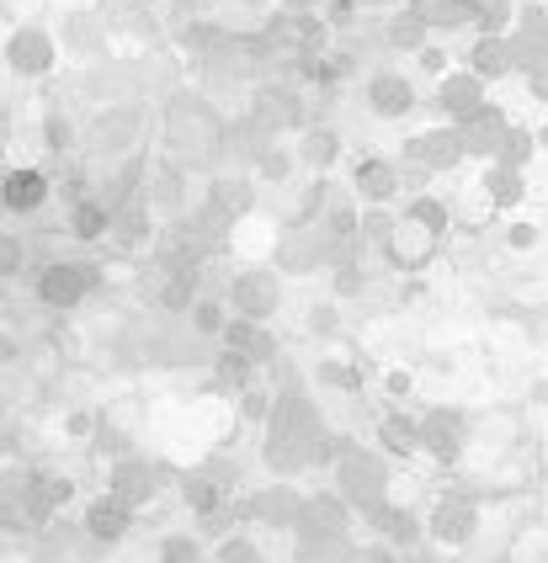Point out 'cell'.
<instances>
[{
  "label": "cell",
  "instance_id": "6da1fadb",
  "mask_svg": "<svg viewBox=\"0 0 548 563\" xmlns=\"http://www.w3.org/2000/svg\"><path fill=\"white\" fill-rule=\"evenodd\" d=\"M165 139H171L176 159H213L219 144H224V123H219L202 101L176 96V101H171V118H165Z\"/></svg>",
  "mask_w": 548,
  "mask_h": 563
},
{
  "label": "cell",
  "instance_id": "7a4b0ae2",
  "mask_svg": "<svg viewBox=\"0 0 548 563\" xmlns=\"http://www.w3.org/2000/svg\"><path fill=\"white\" fill-rule=\"evenodd\" d=\"M388 489H394V473H388L379 452H362V446H341L336 452V495L347 505L379 510L388 500Z\"/></svg>",
  "mask_w": 548,
  "mask_h": 563
},
{
  "label": "cell",
  "instance_id": "3957f363",
  "mask_svg": "<svg viewBox=\"0 0 548 563\" xmlns=\"http://www.w3.org/2000/svg\"><path fill=\"white\" fill-rule=\"evenodd\" d=\"M97 287H101L97 261H48L37 272V303L54 313H69V309H80Z\"/></svg>",
  "mask_w": 548,
  "mask_h": 563
},
{
  "label": "cell",
  "instance_id": "277c9868",
  "mask_svg": "<svg viewBox=\"0 0 548 563\" xmlns=\"http://www.w3.org/2000/svg\"><path fill=\"white\" fill-rule=\"evenodd\" d=\"M219 298H224L229 319H256V324H266V319H277V309H283V277L266 272V266H251V272H234Z\"/></svg>",
  "mask_w": 548,
  "mask_h": 563
},
{
  "label": "cell",
  "instance_id": "5b68a950",
  "mask_svg": "<svg viewBox=\"0 0 548 563\" xmlns=\"http://www.w3.org/2000/svg\"><path fill=\"white\" fill-rule=\"evenodd\" d=\"M161 489H165V473L155 468L150 457H118V463L107 468V495H112V500H123L133 516L155 500Z\"/></svg>",
  "mask_w": 548,
  "mask_h": 563
},
{
  "label": "cell",
  "instance_id": "8992f818",
  "mask_svg": "<svg viewBox=\"0 0 548 563\" xmlns=\"http://www.w3.org/2000/svg\"><path fill=\"white\" fill-rule=\"evenodd\" d=\"M469 441V420L458 409H426L416 420V452H431L437 463H458Z\"/></svg>",
  "mask_w": 548,
  "mask_h": 563
},
{
  "label": "cell",
  "instance_id": "52a82bcc",
  "mask_svg": "<svg viewBox=\"0 0 548 563\" xmlns=\"http://www.w3.org/2000/svg\"><path fill=\"white\" fill-rule=\"evenodd\" d=\"M357 208H388L405 191V165H394L384 155H362V165L352 170Z\"/></svg>",
  "mask_w": 548,
  "mask_h": 563
},
{
  "label": "cell",
  "instance_id": "ba28073f",
  "mask_svg": "<svg viewBox=\"0 0 548 563\" xmlns=\"http://www.w3.org/2000/svg\"><path fill=\"white\" fill-rule=\"evenodd\" d=\"M463 139H458V128L442 123L431 128V133H416L410 144H405V165H420L426 176H442V170H452V165H463Z\"/></svg>",
  "mask_w": 548,
  "mask_h": 563
},
{
  "label": "cell",
  "instance_id": "9c48e42d",
  "mask_svg": "<svg viewBox=\"0 0 548 563\" xmlns=\"http://www.w3.org/2000/svg\"><path fill=\"white\" fill-rule=\"evenodd\" d=\"M48 197H54V187H48V176H43L37 165H22V170H6V176H0V208H6L11 219L43 213Z\"/></svg>",
  "mask_w": 548,
  "mask_h": 563
},
{
  "label": "cell",
  "instance_id": "30bf717a",
  "mask_svg": "<svg viewBox=\"0 0 548 563\" xmlns=\"http://www.w3.org/2000/svg\"><path fill=\"white\" fill-rule=\"evenodd\" d=\"M474 532H480V505L469 500V495H442L437 510H431L426 537H431V542H442V548H463Z\"/></svg>",
  "mask_w": 548,
  "mask_h": 563
},
{
  "label": "cell",
  "instance_id": "8fae6325",
  "mask_svg": "<svg viewBox=\"0 0 548 563\" xmlns=\"http://www.w3.org/2000/svg\"><path fill=\"white\" fill-rule=\"evenodd\" d=\"M139 107H107L97 112V123H91V144H97V155L107 159H123L139 144Z\"/></svg>",
  "mask_w": 548,
  "mask_h": 563
},
{
  "label": "cell",
  "instance_id": "7c38bea8",
  "mask_svg": "<svg viewBox=\"0 0 548 563\" xmlns=\"http://www.w3.org/2000/svg\"><path fill=\"white\" fill-rule=\"evenodd\" d=\"M219 341H224V351L245 356L251 367H266V362H277V335H272L266 324H256V319H224Z\"/></svg>",
  "mask_w": 548,
  "mask_h": 563
},
{
  "label": "cell",
  "instance_id": "4fadbf2b",
  "mask_svg": "<svg viewBox=\"0 0 548 563\" xmlns=\"http://www.w3.org/2000/svg\"><path fill=\"white\" fill-rule=\"evenodd\" d=\"M133 532V510L123 500H112V495H97V500L86 505V537L91 542H123Z\"/></svg>",
  "mask_w": 548,
  "mask_h": 563
},
{
  "label": "cell",
  "instance_id": "5bb4252c",
  "mask_svg": "<svg viewBox=\"0 0 548 563\" xmlns=\"http://www.w3.org/2000/svg\"><path fill=\"white\" fill-rule=\"evenodd\" d=\"M410 107H416V91H410L405 75H388L384 69V75L368 80V112H373V118H405Z\"/></svg>",
  "mask_w": 548,
  "mask_h": 563
},
{
  "label": "cell",
  "instance_id": "9a60e30c",
  "mask_svg": "<svg viewBox=\"0 0 548 563\" xmlns=\"http://www.w3.org/2000/svg\"><path fill=\"white\" fill-rule=\"evenodd\" d=\"M298 505H304L298 489L272 484V489H261L256 500H251V516H256L261 527H283V532H293V527H298Z\"/></svg>",
  "mask_w": 548,
  "mask_h": 563
},
{
  "label": "cell",
  "instance_id": "2e32d148",
  "mask_svg": "<svg viewBox=\"0 0 548 563\" xmlns=\"http://www.w3.org/2000/svg\"><path fill=\"white\" fill-rule=\"evenodd\" d=\"M325 261V234H288V240H277V277H304V272H315Z\"/></svg>",
  "mask_w": 548,
  "mask_h": 563
},
{
  "label": "cell",
  "instance_id": "e0dca14e",
  "mask_svg": "<svg viewBox=\"0 0 548 563\" xmlns=\"http://www.w3.org/2000/svg\"><path fill=\"white\" fill-rule=\"evenodd\" d=\"M442 112H448L452 128H463L474 112H484V91L474 75H448L442 80Z\"/></svg>",
  "mask_w": 548,
  "mask_h": 563
},
{
  "label": "cell",
  "instance_id": "ac0fdd59",
  "mask_svg": "<svg viewBox=\"0 0 548 563\" xmlns=\"http://www.w3.org/2000/svg\"><path fill=\"white\" fill-rule=\"evenodd\" d=\"M197 292H202V266H171V277H165L161 292H155V303H161L165 313H187Z\"/></svg>",
  "mask_w": 548,
  "mask_h": 563
},
{
  "label": "cell",
  "instance_id": "d6986e66",
  "mask_svg": "<svg viewBox=\"0 0 548 563\" xmlns=\"http://www.w3.org/2000/svg\"><path fill=\"white\" fill-rule=\"evenodd\" d=\"M48 64H54V43H48L43 32L11 37V69H17V75H43Z\"/></svg>",
  "mask_w": 548,
  "mask_h": 563
},
{
  "label": "cell",
  "instance_id": "ffe728a7",
  "mask_svg": "<svg viewBox=\"0 0 548 563\" xmlns=\"http://www.w3.org/2000/svg\"><path fill=\"white\" fill-rule=\"evenodd\" d=\"M101 234H107V208H101L91 191H86V197H75V202H69V240L97 245Z\"/></svg>",
  "mask_w": 548,
  "mask_h": 563
},
{
  "label": "cell",
  "instance_id": "44dd1931",
  "mask_svg": "<svg viewBox=\"0 0 548 563\" xmlns=\"http://www.w3.org/2000/svg\"><path fill=\"white\" fill-rule=\"evenodd\" d=\"M37 394H43V388H37V377H33V367H28V362H0V405H33Z\"/></svg>",
  "mask_w": 548,
  "mask_h": 563
},
{
  "label": "cell",
  "instance_id": "7402d4cb",
  "mask_svg": "<svg viewBox=\"0 0 548 563\" xmlns=\"http://www.w3.org/2000/svg\"><path fill=\"white\" fill-rule=\"evenodd\" d=\"M298 159H304L309 170H320V176H325V170L341 159V133H336V128H309V133H304V150H298Z\"/></svg>",
  "mask_w": 548,
  "mask_h": 563
},
{
  "label": "cell",
  "instance_id": "603a6c76",
  "mask_svg": "<svg viewBox=\"0 0 548 563\" xmlns=\"http://www.w3.org/2000/svg\"><path fill=\"white\" fill-rule=\"evenodd\" d=\"M182 319H193V335H208V341H219V330H224L229 309H224V298H219V292H197L193 309L182 313Z\"/></svg>",
  "mask_w": 548,
  "mask_h": 563
},
{
  "label": "cell",
  "instance_id": "cb8c5ba5",
  "mask_svg": "<svg viewBox=\"0 0 548 563\" xmlns=\"http://www.w3.org/2000/svg\"><path fill=\"white\" fill-rule=\"evenodd\" d=\"M187 505H193V516H219L229 505V495H224V484L213 478V473H197V478H187Z\"/></svg>",
  "mask_w": 548,
  "mask_h": 563
},
{
  "label": "cell",
  "instance_id": "d4e9b609",
  "mask_svg": "<svg viewBox=\"0 0 548 563\" xmlns=\"http://www.w3.org/2000/svg\"><path fill=\"white\" fill-rule=\"evenodd\" d=\"M484 191H490L495 208H512V202H522V191H527V176L512 170V165H490L484 170Z\"/></svg>",
  "mask_w": 548,
  "mask_h": 563
},
{
  "label": "cell",
  "instance_id": "484cf974",
  "mask_svg": "<svg viewBox=\"0 0 548 563\" xmlns=\"http://www.w3.org/2000/svg\"><path fill=\"white\" fill-rule=\"evenodd\" d=\"M315 383L336 388V394H362V367L347 362V356H325L320 367H315Z\"/></svg>",
  "mask_w": 548,
  "mask_h": 563
},
{
  "label": "cell",
  "instance_id": "4316f807",
  "mask_svg": "<svg viewBox=\"0 0 548 563\" xmlns=\"http://www.w3.org/2000/svg\"><path fill=\"white\" fill-rule=\"evenodd\" d=\"M379 441H384V452H416V420H405V409H384Z\"/></svg>",
  "mask_w": 548,
  "mask_h": 563
},
{
  "label": "cell",
  "instance_id": "83f0119b",
  "mask_svg": "<svg viewBox=\"0 0 548 563\" xmlns=\"http://www.w3.org/2000/svg\"><path fill=\"white\" fill-rule=\"evenodd\" d=\"M512 69V48L501 37H484L474 48V80H490V75H506Z\"/></svg>",
  "mask_w": 548,
  "mask_h": 563
},
{
  "label": "cell",
  "instance_id": "f1b7e54d",
  "mask_svg": "<svg viewBox=\"0 0 548 563\" xmlns=\"http://www.w3.org/2000/svg\"><path fill=\"white\" fill-rule=\"evenodd\" d=\"M213 208H219V213H251V181L219 176V181H213Z\"/></svg>",
  "mask_w": 548,
  "mask_h": 563
},
{
  "label": "cell",
  "instance_id": "f546056e",
  "mask_svg": "<svg viewBox=\"0 0 548 563\" xmlns=\"http://www.w3.org/2000/svg\"><path fill=\"white\" fill-rule=\"evenodd\" d=\"M22 266H28V240H22V234H6V229H0V282L22 277Z\"/></svg>",
  "mask_w": 548,
  "mask_h": 563
},
{
  "label": "cell",
  "instance_id": "4dcf8cb0",
  "mask_svg": "<svg viewBox=\"0 0 548 563\" xmlns=\"http://www.w3.org/2000/svg\"><path fill=\"white\" fill-rule=\"evenodd\" d=\"M304 330L315 335V341H330V335H341V313H336V303H309V313H304Z\"/></svg>",
  "mask_w": 548,
  "mask_h": 563
},
{
  "label": "cell",
  "instance_id": "1f68e13d",
  "mask_svg": "<svg viewBox=\"0 0 548 563\" xmlns=\"http://www.w3.org/2000/svg\"><path fill=\"white\" fill-rule=\"evenodd\" d=\"M155 563H202V553H197V537H161Z\"/></svg>",
  "mask_w": 548,
  "mask_h": 563
},
{
  "label": "cell",
  "instance_id": "d6a6232c",
  "mask_svg": "<svg viewBox=\"0 0 548 563\" xmlns=\"http://www.w3.org/2000/svg\"><path fill=\"white\" fill-rule=\"evenodd\" d=\"M213 563H266V553H261L251 537H229L224 548H219V559Z\"/></svg>",
  "mask_w": 548,
  "mask_h": 563
},
{
  "label": "cell",
  "instance_id": "836d02e7",
  "mask_svg": "<svg viewBox=\"0 0 548 563\" xmlns=\"http://www.w3.org/2000/svg\"><path fill=\"white\" fill-rule=\"evenodd\" d=\"M388 43H394V48H420V43H426V22H420V16H394Z\"/></svg>",
  "mask_w": 548,
  "mask_h": 563
},
{
  "label": "cell",
  "instance_id": "e575fe53",
  "mask_svg": "<svg viewBox=\"0 0 548 563\" xmlns=\"http://www.w3.org/2000/svg\"><path fill=\"white\" fill-rule=\"evenodd\" d=\"M288 170H293V155H283V150H261L256 155L261 181H288Z\"/></svg>",
  "mask_w": 548,
  "mask_h": 563
},
{
  "label": "cell",
  "instance_id": "d590c367",
  "mask_svg": "<svg viewBox=\"0 0 548 563\" xmlns=\"http://www.w3.org/2000/svg\"><path fill=\"white\" fill-rule=\"evenodd\" d=\"M266 409H272V394L256 388V383H245V388H240V415H245V420H266Z\"/></svg>",
  "mask_w": 548,
  "mask_h": 563
},
{
  "label": "cell",
  "instance_id": "8d00e7d4",
  "mask_svg": "<svg viewBox=\"0 0 548 563\" xmlns=\"http://www.w3.org/2000/svg\"><path fill=\"white\" fill-rule=\"evenodd\" d=\"M97 426H101V420H97V415H91V409H75V415H69V420H65V431H69V437H75V441H86V437H91V431H97Z\"/></svg>",
  "mask_w": 548,
  "mask_h": 563
},
{
  "label": "cell",
  "instance_id": "74e56055",
  "mask_svg": "<svg viewBox=\"0 0 548 563\" xmlns=\"http://www.w3.org/2000/svg\"><path fill=\"white\" fill-rule=\"evenodd\" d=\"M347 563H399L394 559V548H379V542H368V548H352Z\"/></svg>",
  "mask_w": 548,
  "mask_h": 563
},
{
  "label": "cell",
  "instance_id": "f35d334b",
  "mask_svg": "<svg viewBox=\"0 0 548 563\" xmlns=\"http://www.w3.org/2000/svg\"><path fill=\"white\" fill-rule=\"evenodd\" d=\"M538 240H544L538 223H516L512 229V251H538Z\"/></svg>",
  "mask_w": 548,
  "mask_h": 563
},
{
  "label": "cell",
  "instance_id": "ab89813d",
  "mask_svg": "<svg viewBox=\"0 0 548 563\" xmlns=\"http://www.w3.org/2000/svg\"><path fill=\"white\" fill-rule=\"evenodd\" d=\"M69 144V123L65 118H48V150H65Z\"/></svg>",
  "mask_w": 548,
  "mask_h": 563
},
{
  "label": "cell",
  "instance_id": "60d3db41",
  "mask_svg": "<svg viewBox=\"0 0 548 563\" xmlns=\"http://www.w3.org/2000/svg\"><path fill=\"white\" fill-rule=\"evenodd\" d=\"M388 394H410V373H388Z\"/></svg>",
  "mask_w": 548,
  "mask_h": 563
}]
</instances>
